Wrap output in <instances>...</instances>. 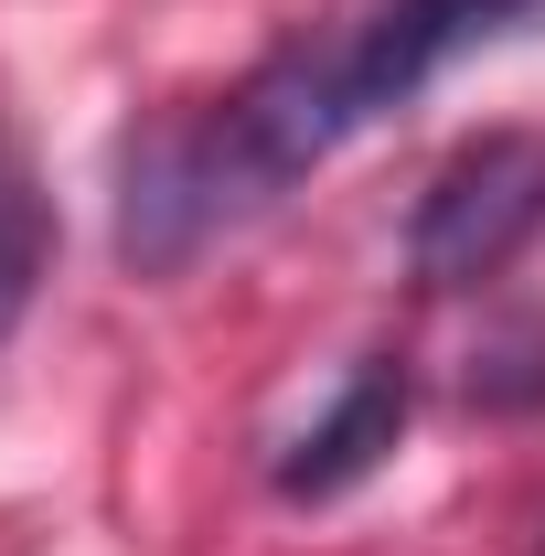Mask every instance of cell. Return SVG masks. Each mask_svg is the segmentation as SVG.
<instances>
[{
    "label": "cell",
    "mask_w": 545,
    "mask_h": 556,
    "mask_svg": "<svg viewBox=\"0 0 545 556\" xmlns=\"http://www.w3.org/2000/svg\"><path fill=\"white\" fill-rule=\"evenodd\" d=\"M246 214H268V182L246 172V150L225 139V118H172L129 150L118 172V257L139 278H172L193 268L214 236H236Z\"/></svg>",
    "instance_id": "1"
},
{
    "label": "cell",
    "mask_w": 545,
    "mask_h": 556,
    "mask_svg": "<svg viewBox=\"0 0 545 556\" xmlns=\"http://www.w3.org/2000/svg\"><path fill=\"white\" fill-rule=\"evenodd\" d=\"M545 236V129H481L417 193L407 257L428 289H481Z\"/></svg>",
    "instance_id": "2"
},
{
    "label": "cell",
    "mask_w": 545,
    "mask_h": 556,
    "mask_svg": "<svg viewBox=\"0 0 545 556\" xmlns=\"http://www.w3.org/2000/svg\"><path fill=\"white\" fill-rule=\"evenodd\" d=\"M407 407H417V386H407L396 353L353 364L342 396L278 450V492H289V503H342L353 482H375V471L396 460V439H407Z\"/></svg>",
    "instance_id": "3"
},
{
    "label": "cell",
    "mask_w": 545,
    "mask_h": 556,
    "mask_svg": "<svg viewBox=\"0 0 545 556\" xmlns=\"http://www.w3.org/2000/svg\"><path fill=\"white\" fill-rule=\"evenodd\" d=\"M43 257H54V204H43V172H33L22 129L0 118V343L22 332V311L43 289Z\"/></svg>",
    "instance_id": "4"
},
{
    "label": "cell",
    "mask_w": 545,
    "mask_h": 556,
    "mask_svg": "<svg viewBox=\"0 0 545 556\" xmlns=\"http://www.w3.org/2000/svg\"><path fill=\"white\" fill-rule=\"evenodd\" d=\"M471 396L481 407H545V321L503 332V343L471 364Z\"/></svg>",
    "instance_id": "5"
},
{
    "label": "cell",
    "mask_w": 545,
    "mask_h": 556,
    "mask_svg": "<svg viewBox=\"0 0 545 556\" xmlns=\"http://www.w3.org/2000/svg\"><path fill=\"white\" fill-rule=\"evenodd\" d=\"M503 11V33H545V0H492Z\"/></svg>",
    "instance_id": "6"
}]
</instances>
